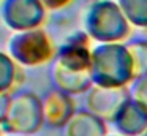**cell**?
<instances>
[{"label": "cell", "mask_w": 147, "mask_h": 136, "mask_svg": "<svg viewBox=\"0 0 147 136\" xmlns=\"http://www.w3.org/2000/svg\"><path fill=\"white\" fill-rule=\"evenodd\" d=\"M89 37L96 43H120L130 33V22L117 2L98 0L92 3L84 16Z\"/></svg>", "instance_id": "obj_2"}, {"label": "cell", "mask_w": 147, "mask_h": 136, "mask_svg": "<svg viewBox=\"0 0 147 136\" xmlns=\"http://www.w3.org/2000/svg\"><path fill=\"white\" fill-rule=\"evenodd\" d=\"M13 136H18V135H13Z\"/></svg>", "instance_id": "obj_20"}, {"label": "cell", "mask_w": 147, "mask_h": 136, "mask_svg": "<svg viewBox=\"0 0 147 136\" xmlns=\"http://www.w3.org/2000/svg\"><path fill=\"white\" fill-rule=\"evenodd\" d=\"M0 131H2V127H0Z\"/></svg>", "instance_id": "obj_19"}, {"label": "cell", "mask_w": 147, "mask_h": 136, "mask_svg": "<svg viewBox=\"0 0 147 136\" xmlns=\"http://www.w3.org/2000/svg\"><path fill=\"white\" fill-rule=\"evenodd\" d=\"M112 123L122 136H141L147 130V111L130 97Z\"/></svg>", "instance_id": "obj_9"}, {"label": "cell", "mask_w": 147, "mask_h": 136, "mask_svg": "<svg viewBox=\"0 0 147 136\" xmlns=\"http://www.w3.org/2000/svg\"><path fill=\"white\" fill-rule=\"evenodd\" d=\"M71 2L73 0H41L46 9H62L67 5H70Z\"/></svg>", "instance_id": "obj_16"}, {"label": "cell", "mask_w": 147, "mask_h": 136, "mask_svg": "<svg viewBox=\"0 0 147 136\" xmlns=\"http://www.w3.org/2000/svg\"><path fill=\"white\" fill-rule=\"evenodd\" d=\"M21 79V65H18L11 55L0 52V93H8Z\"/></svg>", "instance_id": "obj_12"}, {"label": "cell", "mask_w": 147, "mask_h": 136, "mask_svg": "<svg viewBox=\"0 0 147 136\" xmlns=\"http://www.w3.org/2000/svg\"><path fill=\"white\" fill-rule=\"evenodd\" d=\"M43 103V117L45 123L54 128H63L67 122L73 117L74 111V101L71 95L52 89L49 90L45 97L41 98Z\"/></svg>", "instance_id": "obj_8"}, {"label": "cell", "mask_w": 147, "mask_h": 136, "mask_svg": "<svg viewBox=\"0 0 147 136\" xmlns=\"http://www.w3.org/2000/svg\"><path fill=\"white\" fill-rule=\"evenodd\" d=\"M54 62L71 71H90L92 65V38L86 30L71 33L57 47Z\"/></svg>", "instance_id": "obj_7"}, {"label": "cell", "mask_w": 147, "mask_h": 136, "mask_svg": "<svg viewBox=\"0 0 147 136\" xmlns=\"http://www.w3.org/2000/svg\"><path fill=\"white\" fill-rule=\"evenodd\" d=\"M51 78L54 82V89H59L68 95L86 93L93 85L90 71H71V70L63 68L55 62L52 63L51 68Z\"/></svg>", "instance_id": "obj_10"}, {"label": "cell", "mask_w": 147, "mask_h": 136, "mask_svg": "<svg viewBox=\"0 0 147 136\" xmlns=\"http://www.w3.org/2000/svg\"><path fill=\"white\" fill-rule=\"evenodd\" d=\"M130 95L134 101L141 104L144 109L147 111V74L139 76L131 82L130 87Z\"/></svg>", "instance_id": "obj_15"}, {"label": "cell", "mask_w": 147, "mask_h": 136, "mask_svg": "<svg viewBox=\"0 0 147 136\" xmlns=\"http://www.w3.org/2000/svg\"><path fill=\"white\" fill-rule=\"evenodd\" d=\"M63 136H106V125L89 111H78L62 128Z\"/></svg>", "instance_id": "obj_11"}, {"label": "cell", "mask_w": 147, "mask_h": 136, "mask_svg": "<svg viewBox=\"0 0 147 136\" xmlns=\"http://www.w3.org/2000/svg\"><path fill=\"white\" fill-rule=\"evenodd\" d=\"M90 76L93 84L123 87L134 81L133 62L127 44L100 43L92 47Z\"/></svg>", "instance_id": "obj_1"}, {"label": "cell", "mask_w": 147, "mask_h": 136, "mask_svg": "<svg viewBox=\"0 0 147 136\" xmlns=\"http://www.w3.org/2000/svg\"><path fill=\"white\" fill-rule=\"evenodd\" d=\"M45 123L41 98L33 92H21L11 97L7 116L0 127L8 135H32Z\"/></svg>", "instance_id": "obj_4"}, {"label": "cell", "mask_w": 147, "mask_h": 136, "mask_svg": "<svg viewBox=\"0 0 147 136\" xmlns=\"http://www.w3.org/2000/svg\"><path fill=\"white\" fill-rule=\"evenodd\" d=\"M117 3L131 25L147 28V0H117Z\"/></svg>", "instance_id": "obj_13"}, {"label": "cell", "mask_w": 147, "mask_h": 136, "mask_svg": "<svg viewBox=\"0 0 147 136\" xmlns=\"http://www.w3.org/2000/svg\"><path fill=\"white\" fill-rule=\"evenodd\" d=\"M55 46L41 27L14 32L8 41V55L21 66H38L55 57Z\"/></svg>", "instance_id": "obj_3"}, {"label": "cell", "mask_w": 147, "mask_h": 136, "mask_svg": "<svg viewBox=\"0 0 147 136\" xmlns=\"http://www.w3.org/2000/svg\"><path fill=\"white\" fill-rule=\"evenodd\" d=\"M10 101H11V97L8 93H0V123H2V120H3L5 116H7Z\"/></svg>", "instance_id": "obj_17"}, {"label": "cell", "mask_w": 147, "mask_h": 136, "mask_svg": "<svg viewBox=\"0 0 147 136\" xmlns=\"http://www.w3.org/2000/svg\"><path fill=\"white\" fill-rule=\"evenodd\" d=\"M128 52H130L131 62H133V73L134 79L139 76L147 74V41L138 40L127 44Z\"/></svg>", "instance_id": "obj_14"}, {"label": "cell", "mask_w": 147, "mask_h": 136, "mask_svg": "<svg viewBox=\"0 0 147 136\" xmlns=\"http://www.w3.org/2000/svg\"><path fill=\"white\" fill-rule=\"evenodd\" d=\"M130 89L123 87H106L93 84L84 97L86 111L96 116L103 122H114L122 108L130 100Z\"/></svg>", "instance_id": "obj_5"}, {"label": "cell", "mask_w": 147, "mask_h": 136, "mask_svg": "<svg viewBox=\"0 0 147 136\" xmlns=\"http://www.w3.org/2000/svg\"><path fill=\"white\" fill-rule=\"evenodd\" d=\"M141 136H147V130H146V131H144V133H142V135H141Z\"/></svg>", "instance_id": "obj_18"}, {"label": "cell", "mask_w": 147, "mask_h": 136, "mask_svg": "<svg viewBox=\"0 0 147 136\" xmlns=\"http://www.w3.org/2000/svg\"><path fill=\"white\" fill-rule=\"evenodd\" d=\"M0 16L11 30H30L45 22L46 8L41 0H2Z\"/></svg>", "instance_id": "obj_6"}]
</instances>
